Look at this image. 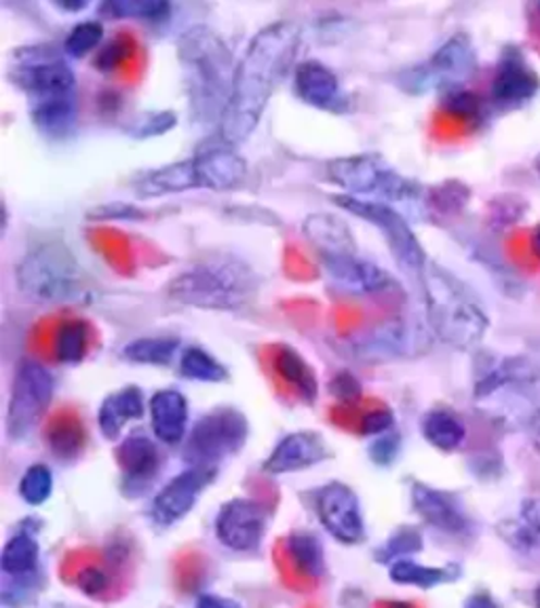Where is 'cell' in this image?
Here are the masks:
<instances>
[{
  "mask_svg": "<svg viewBox=\"0 0 540 608\" xmlns=\"http://www.w3.org/2000/svg\"><path fill=\"white\" fill-rule=\"evenodd\" d=\"M535 605H537V608H540V585L535 589Z\"/></svg>",
  "mask_w": 540,
  "mask_h": 608,
  "instance_id": "57",
  "label": "cell"
},
{
  "mask_svg": "<svg viewBox=\"0 0 540 608\" xmlns=\"http://www.w3.org/2000/svg\"><path fill=\"white\" fill-rule=\"evenodd\" d=\"M30 121L38 134L53 142H64L76 132L78 125V100L76 96L56 98V100L28 104Z\"/></svg>",
  "mask_w": 540,
  "mask_h": 608,
  "instance_id": "28",
  "label": "cell"
},
{
  "mask_svg": "<svg viewBox=\"0 0 540 608\" xmlns=\"http://www.w3.org/2000/svg\"><path fill=\"white\" fill-rule=\"evenodd\" d=\"M400 452H402V438H400V434H395V431L384 434V436H380V438H376L371 441L370 459L376 465H380V467L393 465V463L397 461Z\"/></svg>",
  "mask_w": 540,
  "mask_h": 608,
  "instance_id": "50",
  "label": "cell"
},
{
  "mask_svg": "<svg viewBox=\"0 0 540 608\" xmlns=\"http://www.w3.org/2000/svg\"><path fill=\"white\" fill-rule=\"evenodd\" d=\"M9 76L28 104L76 96V74L66 53L49 45H33L13 51Z\"/></svg>",
  "mask_w": 540,
  "mask_h": 608,
  "instance_id": "9",
  "label": "cell"
},
{
  "mask_svg": "<svg viewBox=\"0 0 540 608\" xmlns=\"http://www.w3.org/2000/svg\"><path fill=\"white\" fill-rule=\"evenodd\" d=\"M53 372L34 357H24L13 376L7 408V436L11 441H24L33 436L53 402Z\"/></svg>",
  "mask_w": 540,
  "mask_h": 608,
  "instance_id": "11",
  "label": "cell"
},
{
  "mask_svg": "<svg viewBox=\"0 0 540 608\" xmlns=\"http://www.w3.org/2000/svg\"><path fill=\"white\" fill-rule=\"evenodd\" d=\"M254 269L231 254H211L168 283L171 301L202 311H238L258 292Z\"/></svg>",
  "mask_w": 540,
  "mask_h": 608,
  "instance_id": "4",
  "label": "cell"
},
{
  "mask_svg": "<svg viewBox=\"0 0 540 608\" xmlns=\"http://www.w3.org/2000/svg\"><path fill=\"white\" fill-rule=\"evenodd\" d=\"M330 446L321 434L315 431H294L281 439L269 459L265 461L262 470L269 475L303 472L330 457Z\"/></svg>",
  "mask_w": 540,
  "mask_h": 608,
  "instance_id": "22",
  "label": "cell"
},
{
  "mask_svg": "<svg viewBox=\"0 0 540 608\" xmlns=\"http://www.w3.org/2000/svg\"><path fill=\"white\" fill-rule=\"evenodd\" d=\"M180 374L197 382H224L229 368L202 346H188L180 355Z\"/></svg>",
  "mask_w": 540,
  "mask_h": 608,
  "instance_id": "39",
  "label": "cell"
},
{
  "mask_svg": "<svg viewBox=\"0 0 540 608\" xmlns=\"http://www.w3.org/2000/svg\"><path fill=\"white\" fill-rule=\"evenodd\" d=\"M395 427V414L389 408H376L368 412L359 423V434L366 438H380L391 434Z\"/></svg>",
  "mask_w": 540,
  "mask_h": 608,
  "instance_id": "49",
  "label": "cell"
},
{
  "mask_svg": "<svg viewBox=\"0 0 540 608\" xmlns=\"http://www.w3.org/2000/svg\"><path fill=\"white\" fill-rule=\"evenodd\" d=\"M540 92V76L519 47H505L492 78L490 98L503 110L521 108Z\"/></svg>",
  "mask_w": 540,
  "mask_h": 608,
  "instance_id": "17",
  "label": "cell"
},
{
  "mask_svg": "<svg viewBox=\"0 0 540 608\" xmlns=\"http://www.w3.org/2000/svg\"><path fill=\"white\" fill-rule=\"evenodd\" d=\"M328 180L340 186L344 195L389 203L397 207L405 218L427 216L429 193L414 180L391 168L380 155H353L332 159L326 166Z\"/></svg>",
  "mask_w": 540,
  "mask_h": 608,
  "instance_id": "6",
  "label": "cell"
},
{
  "mask_svg": "<svg viewBox=\"0 0 540 608\" xmlns=\"http://www.w3.org/2000/svg\"><path fill=\"white\" fill-rule=\"evenodd\" d=\"M537 173H539L540 175V155H539V159H537Z\"/></svg>",
  "mask_w": 540,
  "mask_h": 608,
  "instance_id": "58",
  "label": "cell"
},
{
  "mask_svg": "<svg viewBox=\"0 0 540 608\" xmlns=\"http://www.w3.org/2000/svg\"><path fill=\"white\" fill-rule=\"evenodd\" d=\"M348 353L361 362H386L418 353L422 338L416 335L405 319H386L344 340Z\"/></svg>",
  "mask_w": 540,
  "mask_h": 608,
  "instance_id": "16",
  "label": "cell"
},
{
  "mask_svg": "<svg viewBox=\"0 0 540 608\" xmlns=\"http://www.w3.org/2000/svg\"><path fill=\"white\" fill-rule=\"evenodd\" d=\"M294 89L304 104L326 112H344L348 106V98L342 92L336 72L317 60H308L296 66Z\"/></svg>",
  "mask_w": 540,
  "mask_h": 608,
  "instance_id": "23",
  "label": "cell"
},
{
  "mask_svg": "<svg viewBox=\"0 0 540 608\" xmlns=\"http://www.w3.org/2000/svg\"><path fill=\"white\" fill-rule=\"evenodd\" d=\"M272 370L298 396L300 402L315 404L319 396V380L298 349H294L292 344H274Z\"/></svg>",
  "mask_w": 540,
  "mask_h": 608,
  "instance_id": "27",
  "label": "cell"
},
{
  "mask_svg": "<svg viewBox=\"0 0 540 608\" xmlns=\"http://www.w3.org/2000/svg\"><path fill=\"white\" fill-rule=\"evenodd\" d=\"M193 189H199L193 157L163 168L150 169L135 180V193L142 199H159Z\"/></svg>",
  "mask_w": 540,
  "mask_h": 608,
  "instance_id": "26",
  "label": "cell"
},
{
  "mask_svg": "<svg viewBox=\"0 0 540 608\" xmlns=\"http://www.w3.org/2000/svg\"><path fill=\"white\" fill-rule=\"evenodd\" d=\"M441 106L447 114L467 123H479L483 119V101L479 100L477 94H472L465 87H454L443 92Z\"/></svg>",
  "mask_w": 540,
  "mask_h": 608,
  "instance_id": "43",
  "label": "cell"
},
{
  "mask_svg": "<svg viewBox=\"0 0 540 608\" xmlns=\"http://www.w3.org/2000/svg\"><path fill=\"white\" fill-rule=\"evenodd\" d=\"M87 218L91 222H139L144 220V211L132 203L108 202L89 209Z\"/></svg>",
  "mask_w": 540,
  "mask_h": 608,
  "instance_id": "46",
  "label": "cell"
},
{
  "mask_svg": "<svg viewBox=\"0 0 540 608\" xmlns=\"http://www.w3.org/2000/svg\"><path fill=\"white\" fill-rule=\"evenodd\" d=\"M175 125L177 114L173 110H148L137 114L125 132L134 139H150L168 134Z\"/></svg>",
  "mask_w": 540,
  "mask_h": 608,
  "instance_id": "44",
  "label": "cell"
},
{
  "mask_svg": "<svg viewBox=\"0 0 540 608\" xmlns=\"http://www.w3.org/2000/svg\"><path fill=\"white\" fill-rule=\"evenodd\" d=\"M269 511L254 499L238 497L224 503L216 518V539L233 551H256L267 533Z\"/></svg>",
  "mask_w": 540,
  "mask_h": 608,
  "instance_id": "15",
  "label": "cell"
},
{
  "mask_svg": "<svg viewBox=\"0 0 540 608\" xmlns=\"http://www.w3.org/2000/svg\"><path fill=\"white\" fill-rule=\"evenodd\" d=\"M287 556L296 569V573L308 579H321L326 574V551L321 540L312 533L296 531L285 539Z\"/></svg>",
  "mask_w": 540,
  "mask_h": 608,
  "instance_id": "34",
  "label": "cell"
},
{
  "mask_svg": "<svg viewBox=\"0 0 540 608\" xmlns=\"http://www.w3.org/2000/svg\"><path fill=\"white\" fill-rule=\"evenodd\" d=\"M40 547L38 540L28 531H20L15 537L7 540L2 556H0V569L2 573L15 579L30 576L38 569Z\"/></svg>",
  "mask_w": 540,
  "mask_h": 608,
  "instance_id": "35",
  "label": "cell"
},
{
  "mask_svg": "<svg viewBox=\"0 0 540 608\" xmlns=\"http://www.w3.org/2000/svg\"><path fill=\"white\" fill-rule=\"evenodd\" d=\"M477 68V53L467 34L450 36L422 64L400 74L402 89L412 96L465 87Z\"/></svg>",
  "mask_w": 540,
  "mask_h": 608,
  "instance_id": "12",
  "label": "cell"
},
{
  "mask_svg": "<svg viewBox=\"0 0 540 608\" xmlns=\"http://www.w3.org/2000/svg\"><path fill=\"white\" fill-rule=\"evenodd\" d=\"M58 7L60 9H64V11H78V9H87V2H58Z\"/></svg>",
  "mask_w": 540,
  "mask_h": 608,
  "instance_id": "53",
  "label": "cell"
},
{
  "mask_svg": "<svg viewBox=\"0 0 540 608\" xmlns=\"http://www.w3.org/2000/svg\"><path fill=\"white\" fill-rule=\"evenodd\" d=\"M76 587L87 598H101L112 587V574L108 573L106 569H101V567L89 564L76 574Z\"/></svg>",
  "mask_w": 540,
  "mask_h": 608,
  "instance_id": "47",
  "label": "cell"
},
{
  "mask_svg": "<svg viewBox=\"0 0 540 608\" xmlns=\"http://www.w3.org/2000/svg\"><path fill=\"white\" fill-rule=\"evenodd\" d=\"M503 539L521 554L540 551V497L526 499L517 518L503 522L499 526Z\"/></svg>",
  "mask_w": 540,
  "mask_h": 608,
  "instance_id": "31",
  "label": "cell"
},
{
  "mask_svg": "<svg viewBox=\"0 0 540 608\" xmlns=\"http://www.w3.org/2000/svg\"><path fill=\"white\" fill-rule=\"evenodd\" d=\"M135 53L134 38L121 34L106 45H101L100 51L94 58V66L100 72H114L116 68L123 66Z\"/></svg>",
  "mask_w": 540,
  "mask_h": 608,
  "instance_id": "45",
  "label": "cell"
},
{
  "mask_svg": "<svg viewBox=\"0 0 540 608\" xmlns=\"http://www.w3.org/2000/svg\"><path fill=\"white\" fill-rule=\"evenodd\" d=\"M532 441H535V448L539 450L540 454V423L539 425H535V439H532Z\"/></svg>",
  "mask_w": 540,
  "mask_h": 608,
  "instance_id": "56",
  "label": "cell"
},
{
  "mask_svg": "<svg viewBox=\"0 0 540 608\" xmlns=\"http://www.w3.org/2000/svg\"><path fill=\"white\" fill-rule=\"evenodd\" d=\"M100 15L108 20H137L161 24L171 15V4L165 0H110L100 7Z\"/></svg>",
  "mask_w": 540,
  "mask_h": 608,
  "instance_id": "37",
  "label": "cell"
},
{
  "mask_svg": "<svg viewBox=\"0 0 540 608\" xmlns=\"http://www.w3.org/2000/svg\"><path fill=\"white\" fill-rule=\"evenodd\" d=\"M391 579L400 585H414L420 589H431L435 585H441L445 581H454L458 576V569L454 567H445V569H435V567H422L414 560H400L395 564H391Z\"/></svg>",
  "mask_w": 540,
  "mask_h": 608,
  "instance_id": "38",
  "label": "cell"
},
{
  "mask_svg": "<svg viewBox=\"0 0 540 608\" xmlns=\"http://www.w3.org/2000/svg\"><path fill=\"white\" fill-rule=\"evenodd\" d=\"M427 319L445 344L471 349L488 332V315L471 290L438 263L427 265L420 275Z\"/></svg>",
  "mask_w": 540,
  "mask_h": 608,
  "instance_id": "5",
  "label": "cell"
},
{
  "mask_svg": "<svg viewBox=\"0 0 540 608\" xmlns=\"http://www.w3.org/2000/svg\"><path fill=\"white\" fill-rule=\"evenodd\" d=\"M45 443L60 463H74L81 459L87 446V431L76 416L60 414L49 423L45 431Z\"/></svg>",
  "mask_w": 540,
  "mask_h": 608,
  "instance_id": "30",
  "label": "cell"
},
{
  "mask_svg": "<svg viewBox=\"0 0 540 608\" xmlns=\"http://www.w3.org/2000/svg\"><path fill=\"white\" fill-rule=\"evenodd\" d=\"M180 338L175 337H142L127 342L121 355L139 366H169L177 355Z\"/></svg>",
  "mask_w": 540,
  "mask_h": 608,
  "instance_id": "36",
  "label": "cell"
},
{
  "mask_svg": "<svg viewBox=\"0 0 540 608\" xmlns=\"http://www.w3.org/2000/svg\"><path fill=\"white\" fill-rule=\"evenodd\" d=\"M300 26L279 20L251 38L236 64L233 96L220 125V137L229 144H243L256 132L270 98L283 83L300 47Z\"/></svg>",
  "mask_w": 540,
  "mask_h": 608,
  "instance_id": "1",
  "label": "cell"
},
{
  "mask_svg": "<svg viewBox=\"0 0 540 608\" xmlns=\"http://www.w3.org/2000/svg\"><path fill=\"white\" fill-rule=\"evenodd\" d=\"M420 427L425 439L441 452H454L467 439L465 423L445 408H435L427 412Z\"/></svg>",
  "mask_w": 540,
  "mask_h": 608,
  "instance_id": "32",
  "label": "cell"
},
{
  "mask_svg": "<svg viewBox=\"0 0 540 608\" xmlns=\"http://www.w3.org/2000/svg\"><path fill=\"white\" fill-rule=\"evenodd\" d=\"M477 408L506 431L540 423V353L503 357L486 366L475 385Z\"/></svg>",
  "mask_w": 540,
  "mask_h": 608,
  "instance_id": "3",
  "label": "cell"
},
{
  "mask_svg": "<svg viewBox=\"0 0 540 608\" xmlns=\"http://www.w3.org/2000/svg\"><path fill=\"white\" fill-rule=\"evenodd\" d=\"M317 260L330 285L336 288L340 294L364 299L389 294L397 288V281L389 270L371 263L370 258H364L359 252L319 256Z\"/></svg>",
  "mask_w": 540,
  "mask_h": 608,
  "instance_id": "13",
  "label": "cell"
},
{
  "mask_svg": "<svg viewBox=\"0 0 540 608\" xmlns=\"http://www.w3.org/2000/svg\"><path fill=\"white\" fill-rule=\"evenodd\" d=\"M148 416L155 438L168 446H177L188 429V400L177 389H161L148 402Z\"/></svg>",
  "mask_w": 540,
  "mask_h": 608,
  "instance_id": "24",
  "label": "cell"
},
{
  "mask_svg": "<svg viewBox=\"0 0 540 608\" xmlns=\"http://www.w3.org/2000/svg\"><path fill=\"white\" fill-rule=\"evenodd\" d=\"M332 202L336 203L338 207L344 209L346 214L373 227L384 239L386 247L391 250V256L397 263V267L405 270L407 275L420 279L422 270L427 269V265H429L427 252L414 233L409 220L397 207H393L389 203L351 197L344 193L332 195Z\"/></svg>",
  "mask_w": 540,
  "mask_h": 608,
  "instance_id": "8",
  "label": "cell"
},
{
  "mask_svg": "<svg viewBox=\"0 0 540 608\" xmlns=\"http://www.w3.org/2000/svg\"><path fill=\"white\" fill-rule=\"evenodd\" d=\"M412 506L414 511L425 520L429 526L438 528L445 535H467L471 531V520L465 511L458 497L452 493L438 490L429 484L414 482L412 484Z\"/></svg>",
  "mask_w": 540,
  "mask_h": 608,
  "instance_id": "21",
  "label": "cell"
},
{
  "mask_svg": "<svg viewBox=\"0 0 540 608\" xmlns=\"http://www.w3.org/2000/svg\"><path fill=\"white\" fill-rule=\"evenodd\" d=\"M249 436L247 416L233 405H218L201 416L186 438L184 461L188 467L218 470L241 452Z\"/></svg>",
  "mask_w": 540,
  "mask_h": 608,
  "instance_id": "10",
  "label": "cell"
},
{
  "mask_svg": "<svg viewBox=\"0 0 540 608\" xmlns=\"http://www.w3.org/2000/svg\"><path fill=\"white\" fill-rule=\"evenodd\" d=\"M91 328L85 319L68 317L53 335V355L62 366H78L89 351Z\"/></svg>",
  "mask_w": 540,
  "mask_h": 608,
  "instance_id": "33",
  "label": "cell"
},
{
  "mask_svg": "<svg viewBox=\"0 0 540 608\" xmlns=\"http://www.w3.org/2000/svg\"><path fill=\"white\" fill-rule=\"evenodd\" d=\"M317 515L323 528L344 545H357L366 539V520L357 493L342 484L330 482L319 488L315 499Z\"/></svg>",
  "mask_w": 540,
  "mask_h": 608,
  "instance_id": "14",
  "label": "cell"
},
{
  "mask_svg": "<svg viewBox=\"0 0 540 608\" xmlns=\"http://www.w3.org/2000/svg\"><path fill=\"white\" fill-rule=\"evenodd\" d=\"M422 549V535L414 526L397 528L389 539L376 549V560L382 564H395L400 560H407Z\"/></svg>",
  "mask_w": 540,
  "mask_h": 608,
  "instance_id": "40",
  "label": "cell"
},
{
  "mask_svg": "<svg viewBox=\"0 0 540 608\" xmlns=\"http://www.w3.org/2000/svg\"><path fill=\"white\" fill-rule=\"evenodd\" d=\"M175 51L193 119L201 125L220 127L235 85L236 64L231 47L216 31L197 24L180 34Z\"/></svg>",
  "mask_w": 540,
  "mask_h": 608,
  "instance_id": "2",
  "label": "cell"
},
{
  "mask_svg": "<svg viewBox=\"0 0 540 608\" xmlns=\"http://www.w3.org/2000/svg\"><path fill=\"white\" fill-rule=\"evenodd\" d=\"M103 40V24L98 20L78 22L66 36L64 53L72 60H83L85 56L94 53Z\"/></svg>",
  "mask_w": 540,
  "mask_h": 608,
  "instance_id": "41",
  "label": "cell"
},
{
  "mask_svg": "<svg viewBox=\"0 0 540 608\" xmlns=\"http://www.w3.org/2000/svg\"><path fill=\"white\" fill-rule=\"evenodd\" d=\"M146 402L139 387L130 385L121 391L110 393L98 410V427L106 439H116L130 421H139L144 416Z\"/></svg>",
  "mask_w": 540,
  "mask_h": 608,
  "instance_id": "29",
  "label": "cell"
},
{
  "mask_svg": "<svg viewBox=\"0 0 540 608\" xmlns=\"http://www.w3.org/2000/svg\"><path fill=\"white\" fill-rule=\"evenodd\" d=\"M386 608H416L412 603H404V600H395V603H389Z\"/></svg>",
  "mask_w": 540,
  "mask_h": 608,
  "instance_id": "55",
  "label": "cell"
},
{
  "mask_svg": "<svg viewBox=\"0 0 540 608\" xmlns=\"http://www.w3.org/2000/svg\"><path fill=\"white\" fill-rule=\"evenodd\" d=\"M216 472L218 470L188 467L186 472L177 473L152 499L150 518L165 528L180 522L184 515L193 511V507L197 506L205 488L213 482Z\"/></svg>",
  "mask_w": 540,
  "mask_h": 608,
  "instance_id": "19",
  "label": "cell"
},
{
  "mask_svg": "<svg viewBox=\"0 0 540 608\" xmlns=\"http://www.w3.org/2000/svg\"><path fill=\"white\" fill-rule=\"evenodd\" d=\"M195 608H241L233 600L229 598H222V596H211V594H205L199 600H197V607Z\"/></svg>",
  "mask_w": 540,
  "mask_h": 608,
  "instance_id": "51",
  "label": "cell"
},
{
  "mask_svg": "<svg viewBox=\"0 0 540 608\" xmlns=\"http://www.w3.org/2000/svg\"><path fill=\"white\" fill-rule=\"evenodd\" d=\"M199 189L226 193L238 189L247 178V163L238 155L233 144L224 142H207L193 157Z\"/></svg>",
  "mask_w": 540,
  "mask_h": 608,
  "instance_id": "20",
  "label": "cell"
},
{
  "mask_svg": "<svg viewBox=\"0 0 540 608\" xmlns=\"http://www.w3.org/2000/svg\"><path fill=\"white\" fill-rule=\"evenodd\" d=\"M332 398L344 405L357 404L364 396V387L359 382V378L351 372H336L328 385Z\"/></svg>",
  "mask_w": 540,
  "mask_h": 608,
  "instance_id": "48",
  "label": "cell"
},
{
  "mask_svg": "<svg viewBox=\"0 0 540 608\" xmlns=\"http://www.w3.org/2000/svg\"><path fill=\"white\" fill-rule=\"evenodd\" d=\"M303 233L317 258L359 252L351 227L342 218H338L336 214H310L304 220Z\"/></svg>",
  "mask_w": 540,
  "mask_h": 608,
  "instance_id": "25",
  "label": "cell"
},
{
  "mask_svg": "<svg viewBox=\"0 0 540 608\" xmlns=\"http://www.w3.org/2000/svg\"><path fill=\"white\" fill-rule=\"evenodd\" d=\"M15 279L30 301L38 304H76L89 299L87 275L66 243L42 241L26 252Z\"/></svg>",
  "mask_w": 540,
  "mask_h": 608,
  "instance_id": "7",
  "label": "cell"
},
{
  "mask_svg": "<svg viewBox=\"0 0 540 608\" xmlns=\"http://www.w3.org/2000/svg\"><path fill=\"white\" fill-rule=\"evenodd\" d=\"M532 250H535V254H537V258L540 260V224L535 229V233H532Z\"/></svg>",
  "mask_w": 540,
  "mask_h": 608,
  "instance_id": "54",
  "label": "cell"
},
{
  "mask_svg": "<svg viewBox=\"0 0 540 608\" xmlns=\"http://www.w3.org/2000/svg\"><path fill=\"white\" fill-rule=\"evenodd\" d=\"M51 495H53V473H51V470L42 463L30 465L20 479V497L28 506L38 507L47 503Z\"/></svg>",
  "mask_w": 540,
  "mask_h": 608,
  "instance_id": "42",
  "label": "cell"
},
{
  "mask_svg": "<svg viewBox=\"0 0 540 608\" xmlns=\"http://www.w3.org/2000/svg\"><path fill=\"white\" fill-rule=\"evenodd\" d=\"M159 446L142 431L121 439L116 448V465L121 470V490L130 499H139L148 493L161 473Z\"/></svg>",
  "mask_w": 540,
  "mask_h": 608,
  "instance_id": "18",
  "label": "cell"
},
{
  "mask_svg": "<svg viewBox=\"0 0 540 608\" xmlns=\"http://www.w3.org/2000/svg\"><path fill=\"white\" fill-rule=\"evenodd\" d=\"M465 608H501L496 605V600L490 596V594H486V592H477V594H472L471 598L467 600V605Z\"/></svg>",
  "mask_w": 540,
  "mask_h": 608,
  "instance_id": "52",
  "label": "cell"
}]
</instances>
